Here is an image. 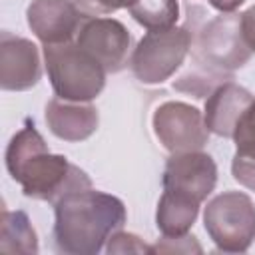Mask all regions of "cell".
Instances as JSON below:
<instances>
[{"instance_id":"ffe728a7","label":"cell","mask_w":255,"mask_h":255,"mask_svg":"<svg viewBox=\"0 0 255 255\" xmlns=\"http://www.w3.org/2000/svg\"><path fill=\"white\" fill-rule=\"evenodd\" d=\"M74 2L88 16H106L122 8H129L135 0H74Z\"/></svg>"},{"instance_id":"7a4b0ae2","label":"cell","mask_w":255,"mask_h":255,"mask_svg":"<svg viewBox=\"0 0 255 255\" xmlns=\"http://www.w3.org/2000/svg\"><path fill=\"white\" fill-rule=\"evenodd\" d=\"M128 213L120 197L94 187L66 193L54 203L52 239L60 253L96 255L126 225Z\"/></svg>"},{"instance_id":"e0dca14e","label":"cell","mask_w":255,"mask_h":255,"mask_svg":"<svg viewBox=\"0 0 255 255\" xmlns=\"http://www.w3.org/2000/svg\"><path fill=\"white\" fill-rule=\"evenodd\" d=\"M231 139L235 141L237 153L247 155V157H255V100L243 112Z\"/></svg>"},{"instance_id":"8992f818","label":"cell","mask_w":255,"mask_h":255,"mask_svg":"<svg viewBox=\"0 0 255 255\" xmlns=\"http://www.w3.org/2000/svg\"><path fill=\"white\" fill-rule=\"evenodd\" d=\"M191 48H195V58L199 64L215 74L241 68L251 58V50L245 46L239 32V16L233 12L207 22L199 30Z\"/></svg>"},{"instance_id":"30bf717a","label":"cell","mask_w":255,"mask_h":255,"mask_svg":"<svg viewBox=\"0 0 255 255\" xmlns=\"http://www.w3.org/2000/svg\"><path fill=\"white\" fill-rule=\"evenodd\" d=\"M86 18L74 0H32L26 10L30 30L44 46L76 40Z\"/></svg>"},{"instance_id":"ac0fdd59","label":"cell","mask_w":255,"mask_h":255,"mask_svg":"<svg viewBox=\"0 0 255 255\" xmlns=\"http://www.w3.org/2000/svg\"><path fill=\"white\" fill-rule=\"evenodd\" d=\"M108 253H151V247L145 245L137 235L126 233V231H116L108 243H106Z\"/></svg>"},{"instance_id":"277c9868","label":"cell","mask_w":255,"mask_h":255,"mask_svg":"<svg viewBox=\"0 0 255 255\" xmlns=\"http://www.w3.org/2000/svg\"><path fill=\"white\" fill-rule=\"evenodd\" d=\"M203 227L219 251L243 253L255 241V205L241 191L215 195L203 211Z\"/></svg>"},{"instance_id":"6da1fadb","label":"cell","mask_w":255,"mask_h":255,"mask_svg":"<svg viewBox=\"0 0 255 255\" xmlns=\"http://www.w3.org/2000/svg\"><path fill=\"white\" fill-rule=\"evenodd\" d=\"M6 169L20 183L22 193L52 205L66 193L92 187V179L68 157L52 153L34 122H26L6 147Z\"/></svg>"},{"instance_id":"603a6c76","label":"cell","mask_w":255,"mask_h":255,"mask_svg":"<svg viewBox=\"0 0 255 255\" xmlns=\"http://www.w3.org/2000/svg\"><path fill=\"white\" fill-rule=\"evenodd\" d=\"M215 10H219L221 14H231L235 12L245 0H207Z\"/></svg>"},{"instance_id":"5b68a950","label":"cell","mask_w":255,"mask_h":255,"mask_svg":"<svg viewBox=\"0 0 255 255\" xmlns=\"http://www.w3.org/2000/svg\"><path fill=\"white\" fill-rule=\"evenodd\" d=\"M193 34L185 26L147 32L129 56V70L141 84L169 80L191 50Z\"/></svg>"},{"instance_id":"5bb4252c","label":"cell","mask_w":255,"mask_h":255,"mask_svg":"<svg viewBox=\"0 0 255 255\" xmlns=\"http://www.w3.org/2000/svg\"><path fill=\"white\" fill-rule=\"evenodd\" d=\"M199 201L171 191L163 189L159 201H157V211H155V225L163 237H179L189 233L191 225L197 219L199 213Z\"/></svg>"},{"instance_id":"9c48e42d","label":"cell","mask_w":255,"mask_h":255,"mask_svg":"<svg viewBox=\"0 0 255 255\" xmlns=\"http://www.w3.org/2000/svg\"><path fill=\"white\" fill-rule=\"evenodd\" d=\"M163 189L183 193L199 203L215 189L217 183V165L213 157L201 149L171 153L163 167L161 175Z\"/></svg>"},{"instance_id":"9a60e30c","label":"cell","mask_w":255,"mask_h":255,"mask_svg":"<svg viewBox=\"0 0 255 255\" xmlns=\"http://www.w3.org/2000/svg\"><path fill=\"white\" fill-rule=\"evenodd\" d=\"M0 251L4 253H38V237L28 219V215L20 209L8 211L2 209L0 223Z\"/></svg>"},{"instance_id":"2e32d148","label":"cell","mask_w":255,"mask_h":255,"mask_svg":"<svg viewBox=\"0 0 255 255\" xmlns=\"http://www.w3.org/2000/svg\"><path fill=\"white\" fill-rule=\"evenodd\" d=\"M128 10L129 16L147 32L173 28L179 20L177 0H135Z\"/></svg>"},{"instance_id":"ba28073f","label":"cell","mask_w":255,"mask_h":255,"mask_svg":"<svg viewBox=\"0 0 255 255\" xmlns=\"http://www.w3.org/2000/svg\"><path fill=\"white\" fill-rule=\"evenodd\" d=\"M151 122L159 143L171 153L197 151L207 143L209 129L203 114L185 102H163Z\"/></svg>"},{"instance_id":"44dd1931","label":"cell","mask_w":255,"mask_h":255,"mask_svg":"<svg viewBox=\"0 0 255 255\" xmlns=\"http://www.w3.org/2000/svg\"><path fill=\"white\" fill-rule=\"evenodd\" d=\"M231 173L237 183L255 191V157L235 153V157L231 161Z\"/></svg>"},{"instance_id":"d6986e66","label":"cell","mask_w":255,"mask_h":255,"mask_svg":"<svg viewBox=\"0 0 255 255\" xmlns=\"http://www.w3.org/2000/svg\"><path fill=\"white\" fill-rule=\"evenodd\" d=\"M191 251L201 253V245L189 233L179 237H163L161 241L151 245V253H191Z\"/></svg>"},{"instance_id":"52a82bcc","label":"cell","mask_w":255,"mask_h":255,"mask_svg":"<svg viewBox=\"0 0 255 255\" xmlns=\"http://www.w3.org/2000/svg\"><path fill=\"white\" fill-rule=\"evenodd\" d=\"M76 44L108 74H118L129 64L131 34L116 18L88 16L76 36Z\"/></svg>"},{"instance_id":"4fadbf2b","label":"cell","mask_w":255,"mask_h":255,"mask_svg":"<svg viewBox=\"0 0 255 255\" xmlns=\"http://www.w3.org/2000/svg\"><path fill=\"white\" fill-rule=\"evenodd\" d=\"M46 124L64 141H84L98 129L100 116L90 102H68L56 96L46 104Z\"/></svg>"},{"instance_id":"7402d4cb","label":"cell","mask_w":255,"mask_h":255,"mask_svg":"<svg viewBox=\"0 0 255 255\" xmlns=\"http://www.w3.org/2000/svg\"><path fill=\"white\" fill-rule=\"evenodd\" d=\"M239 32L245 46L251 50V54H255V4L239 14Z\"/></svg>"},{"instance_id":"7c38bea8","label":"cell","mask_w":255,"mask_h":255,"mask_svg":"<svg viewBox=\"0 0 255 255\" xmlns=\"http://www.w3.org/2000/svg\"><path fill=\"white\" fill-rule=\"evenodd\" d=\"M253 94L235 82L219 84L205 100L203 120L211 133L221 137H233L237 122L253 102Z\"/></svg>"},{"instance_id":"8fae6325","label":"cell","mask_w":255,"mask_h":255,"mask_svg":"<svg viewBox=\"0 0 255 255\" xmlns=\"http://www.w3.org/2000/svg\"><path fill=\"white\" fill-rule=\"evenodd\" d=\"M42 78L38 46L8 30L0 32V88L6 92H24Z\"/></svg>"},{"instance_id":"3957f363","label":"cell","mask_w":255,"mask_h":255,"mask_svg":"<svg viewBox=\"0 0 255 255\" xmlns=\"http://www.w3.org/2000/svg\"><path fill=\"white\" fill-rule=\"evenodd\" d=\"M44 64L52 90L68 102H92L106 86V70L76 40L44 46Z\"/></svg>"}]
</instances>
